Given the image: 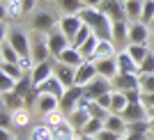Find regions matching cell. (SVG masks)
<instances>
[{
	"label": "cell",
	"mask_w": 154,
	"mask_h": 140,
	"mask_svg": "<svg viewBox=\"0 0 154 140\" xmlns=\"http://www.w3.org/2000/svg\"><path fill=\"white\" fill-rule=\"evenodd\" d=\"M78 16H81V21H83L85 26L92 28V32H94L99 39H108V41H113V21H110L108 14H103L101 9L85 7Z\"/></svg>",
	"instance_id": "obj_1"
},
{
	"label": "cell",
	"mask_w": 154,
	"mask_h": 140,
	"mask_svg": "<svg viewBox=\"0 0 154 140\" xmlns=\"http://www.w3.org/2000/svg\"><path fill=\"white\" fill-rule=\"evenodd\" d=\"M30 55H32V62L39 64V62H46V60H55L51 55V48H48V41H46V35L44 32H30Z\"/></svg>",
	"instance_id": "obj_2"
},
{
	"label": "cell",
	"mask_w": 154,
	"mask_h": 140,
	"mask_svg": "<svg viewBox=\"0 0 154 140\" xmlns=\"http://www.w3.org/2000/svg\"><path fill=\"white\" fill-rule=\"evenodd\" d=\"M5 39L14 46V48H16V53H19L21 57H28V55H30V32L21 30V28H12V30L7 32Z\"/></svg>",
	"instance_id": "obj_3"
},
{
	"label": "cell",
	"mask_w": 154,
	"mask_h": 140,
	"mask_svg": "<svg viewBox=\"0 0 154 140\" xmlns=\"http://www.w3.org/2000/svg\"><path fill=\"white\" fill-rule=\"evenodd\" d=\"M46 41H48V48H51V55L53 57H58L64 48H69V46H71V41L67 39V35L60 30V26H55L53 30L46 32Z\"/></svg>",
	"instance_id": "obj_4"
},
{
	"label": "cell",
	"mask_w": 154,
	"mask_h": 140,
	"mask_svg": "<svg viewBox=\"0 0 154 140\" xmlns=\"http://www.w3.org/2000/svg\"><path fill=\"white\" fill-rule=\"evenodd\" d=\"M30 26H32L35 32H44V35H46L48 30H53V28L58 26V21H55V16H53L48 9H37V12L32 14Z\"/></svg>",
	"instance_id": "obj_5"
},
{
	"label": "cell",
	"mask_w": 154,
	"mask_h": 140,
	"mask_svg": "<svg viewBox=\"0 0 154 140\" xmlns=\"http://www.w3.org/2000/svg\"><path fill=\"white\" fill-rule=\"evenodd\" d=\"M58 26H60V30L67 35V39H69V41H74V37L78 35V30H81L85 23L81 21V16H78V14H62V16H60V21H58Z\"/></svg>",
	"instance_id": "obj_6"
},
{
	"label": "cell",
	"mask_w": 154,
	"mask_h": 140,
	"mask_svg": "<svg viewBox=\"0 0 154 140\" xmlns=\"http://www.w3.org/2000/svg\"><path fill=\"white\" fill-rule=\"evenodd\" d=\"M106 92H113V81H108V78H103V76H97L90 85L83 87V94L90 96V99H99Z\"/></svg>",
	"instance_id": "obj_7"
},
{
	"label": "cell",
	"mask_w": 154,
	"mask_h": 140,
	"mask_svg": "<svg viewBox=\"0 0 154 140\" xmlns=\"http://www.w3.org/2000/svg\"><path fill=\"white\" fill-rule=\"evenodd\" d=\"M53 74H55V60H46V62L35 64V69L30 71L32 85H35V87H37V85H42L44 81H48Z\"/></svg>",
	"instance_id": "obj_8"
},
{
	"label": "cell",
	"mask_w": 154,
	"mask_h": 140,
	"mask_svg": "<svg viewBox=\"0 0 154 140\" xmlns=\"http://www.w3.org/2000/svg\"><path fill=\"white\" fill-rule=\"evenodd\" d=\"M115 92H129V90H140V76L138 74H117L113 78Z\"/></svg>",
	"instance_id": "obj_9"
},
{
	"label": "cell",
	"mask_w": 154,
	"mask_h": 140,
	"mask_svg": "<svg viewBox=\"0 0 154 140\" xmlns=\"http://www.w3.org/2000/svg\"><path fill=\"white\" fill-rule=\"evenodd\" d=\"M81 96H83V87H69L67 92H64V96L60 99V110H62L64 115L74 113V110L78 108V101H81Z\"/></svg>",
	"instance_id": "obj_10"
},
{
	"label": "cell",
	"mask_w": 154,
	"mask_h": 140,
	"mask_svg": "<svg viewBox=\"0 0 154 140\" xmlns=\"http://www.w3.org/2000/svg\"><path fill=\"white\" fill-rule=\"evenodd\" d=\"M97 76H99L97 64L90 62V60H85V62L76 69V85H78V87H85V85H90Z\"/></svg>",
	"instance_id": "obj_11"
},
{
	"label": "cell",
	"mask_w": 154,
	"mask_h": 140,
	"mask_svg": "<svg viewBox=\"0 0 154 140\" xmlns=\"http://www.w3.org/2000/svg\"><path fill=\"white\" fill-rule=\"evenodd\" d=\"M103 14H108L110 21H127V12H124V0H103V5L99 7Z\"/></svg>",
	"instance_id": "obj_12"
},
{
	"label": "cell",
	"mask_w": 154,
	"mask_h": 140,
	"mask_svg": "<svg viewBox=\"0 0 154 140\" xmlns=\"http://www.w3.org/2000/svg\"><path fill=\"white\" fill-rule=\"evenodd\" d=\"M55 78L64 87H76V67H69V64H62L55 60Z\"/></svg>",
	"instance_id": "obj_13"
},
{
	"label": "cell",
	"mask_w": 154,
	"mask_h": 140,
	"mask_svg": "<svg viewBox=\"0 0 154 140\" xmlns=\"http://www.w3.org/2000/svg\"><path fill=\"white\" fill-rule=\"evenodd\" d=\"M152 37V30L145 23H129V44H147V39Z\"/></svg>",
	"instance_id": "obj_14"
},
{
	"label": "cell",
	"mask_w": 154,
	"mask_h": 140,
	"mask_svg": "<svg viewBox=\"0 0 154 140\" xmlns=\"http://www.w3.org/2000/svg\"><path fill=\"white\" fill-rule=\"evenodd\" d=\"M115 60H117V67H120V74H138L140 76V64L127 53V48H120Z\"/></svg>",
	"instance_id": "obj_15"
},
{
	"label": "cell",
	"mask_w": 154,
	"mask_h": 140,
	"mask_svg": "<svg viewBox=\"0 0 154 140\" xmlns=\"http://www.w3.org/2000/svg\"><path fill=\"white\" fill-rule=\"evenodd\" d=\"M39 94V92H37ZM60 108V99L58 96H53V94H39L37 96V103H35V110H37L42 117L48 113H53V110H58Z\"/></svg>",
	"instance_id": "obj_16"
},
{
	"label": "cell",
	"mask_w": 154,
	"mask_h": 140,
	"mask_svg": "<svg viewBox=\"0 0 154 140\" xmlns=\"http://www.w3.org/2000/svg\"><path fill=\"white\" fill-rule=\"evenodd\" d=\"M35 90H37L39 94H53V96H58V99H62L64 92H67V87H64V85L60 83L58 78H55V74H53L48 81H44L42 85H37Z\"/></svg>",
	"instance_id": "obj_17"
},
{
	"label": "cell",
	"mask_w": 154,
	"mask_h": 140,
	"mask_svg": "<svg viewBox=\"0 0 154 140\" xmlns=\"http://www.w3.org/2000/svg\"><path fill=\"white\" fill-rule=\"evenodd\" d=\"M117 55V48L113 41H108V39H99V44H97V51L94 55L90 57V62H101V60H110V57Z\"/></svg>",
	"instance_id": "obj_18"
},
{
	"label": "cell",
	"mask_w": 154,
	"mask_h": 140,
	"mask_svg": "<svg viewBox=\"0 0 154 140\" xmlns=\"http://www.w3.org/2000/svg\"><path fill=\"white\" fill-rule=\"evenodd\" d=\"M103 129H108V131H115V133H120L124 138V133H127V129H129V122L124 120V115H115V113H110L106 120H103Z\"/></svg>",
	"instance_id": "obj_19"
},
{
	"label": "cell",
	"mask_w": 154,
	"mask_h": 140,
	"mask_svg": "<svg viewBox=\"0 0 154 140\" xmlns=\"http://www.w3.org/2000/svg\"><path fill=\"white\" fill-rule=\"evenodd\" d=\"M55 60H58V62H62V64H69V67H81V64L85 62V57L81 55V51H78V48H74V46H69V48H64L62 53H60L58 57H55Z\"/></svg>",
	"instance_id": "obj_20"
},
{
	"label": "cell",
	"mask_w": 154,
	"mask_h": 140,
	"mask_svg": "<svg viewBox=\"0 0 154 140\" xmlns=\"http://www.w3.org/2000/svg\"><path fill=\"white\" fill-rule=\"evenodd\" d=\"M115 57H117V55H115ZM115 57H110V60H101V62H94V64H97V71H99V76L113 81V78L120 74V67H117V60H115Z\"/></svg>",
	"instance_id": "obj_21"
},
{
	"label": "cell",
	"mask_w": 154,
	"mask_h": 140,
	"mask_svg": "<svg viewBox=\"0 0 154 140\" xmlns=\"http://www.w3.org/2000/svg\"><path fill=\"white\" fill-rule=\"evenodd\" d=\"M67 120H69V124H71V126L76 129V133H81V131L85 129V124H88V122H90L92 117H90V113H88V110L76 108L74 113H69V115H67Z\"/></svg>",
	"instance_id": "obj_22"
},
{
	"label": "cell",
	"mask_w": 154,
	"mask_h": 140,
	"mask_svg": "<svg viewBox=\"0 0 154 140\" xmlns=\"http://www.w3.org/2000/svg\"><path fill=\"white\" fill-rule=\"evenodd\" d=\"M30 122H32V110L28 106H21V108L12 110V124L16 129H26Z\"/></svg>",
	"instance_id": "obj_23"
},
{
	"label": "cell",
	"mask_w": 154,
	"mask_h": 140,
	"mask_svg": "<svg viewBox=\"0 0 154 140\" xmlns=\"http://www.w3.org/2000/svg\"><path fill=\"white\" fill-rule=\"evenodd\" d=\"M23 2L26 0H5L2 2V16L5 19H21L23 16Z\"/></svg>",
	"instance_id": "obj_24"
},
{
	"label": "cell",
	"mask_w": 154,
	"mask_h": 140,
	"mask_svg": "<svg viewBox=\"0 0 154 140\" xmlns=\"http://www.w3.org/2000/svg\"><path fill=\"white\" fill-rule=\"evenodd\" d=\"M113 44H124V48L129 46V21L113 23Z\"/></svg>",
	"instance_id": "obj_25"
},
{
	"label": "cell",
	"mask_w": 154,
	"mask_h": 140,
	"mask_svg": "<svg viewBox=\"0 0 154 140\" xmlns=\"http://www.w3.org/2000/svg\"><path fill=\"white\" fill-rule=\"evenodd\" d=\"M28 140H55V131H53L48 124H35V126L30 129V135H28Z\"/></svg>",
	"instance_id": "obj_26"
},
{
	"label": "cell",
	"mask_w": 154,
	"mask_h": 140,
	"mask_svg": "<svg viewBox=\"0 0 154 140\" xmlns=\"http://www.w3.org/2000/svg\"><path fill=\"white\" fill-rule=\"evenodd\" d=\"M124 120L131 124V122H145L147 120V108L143 103H131L127 110H124Z\"/></svg>",
	"instance_id": "obj_27"
},
{
	"label": "cell",
	"mask_w": 154,
	"mask_h": 140,
	"mask_svg": "<svg viewBox=\"0 0 154 140\" xmlns=\"http://www.w3.org/2000/svg\"><path fill=\"white\" fill-rule=\"evenodd\" d=\"M124 12L129 23H138L143 14V0H124Z\"/></svg>",
	"instance_id": "obj_28"
},
{
	"label": "cell",
	"mask_w": 154,
	"mask_h": 140,
	"mask_svg": "<svg viewBox=\"0 0 154 140\" xmlns=\"http://www.w3.org/2000/svg\"><path fill=\"white\" fill-rule=\"evenodd\" d=\"M0 55H2V62H9V64H19L21 62V55L16 53V48H14L7 39L0 41Z\"/></svg>",
	"instance_id": "obj_29"
},
{
	"label": "cell",
	"mask_w": 154,
	"mask_h": 140,
	"mask_svg": "<svg viewBox=\"0 0 154 140\" xmlns=\"http://www.w3.org/2000/svg\"><path fill=\"white\" fill-rule=\"evenodd\" d=\"M129 106H131V103H129L127 94H124V92H115V90H113V106H110V113L124 115V110H127Z\"/></svg>",
	"instance_id": "obj_30"
},
{
	"label": "cell",
	"mask_w": 154,
	"mask_h": 140,
	"mask_svg": "<svg viewBox=\"0 0 154 140\" xmlns=\"http://www.w3.org/2000/svg\"><path fill=\"white\" fill-rule=\"evenodd\" d=\"M127 53L134 57L138 64H143V62H145V57L149 55V46L147 44H129L127 46Z\"/></svg>",
	"instance_id": "obj_31"
},
{
	"label": "cell",
	"mask_w": 154,
	"mask_h": 140,
	"mask_svg": "<svg viewBox=\"0 0 154 140\" xmlns=\"http://www.w3.org/2000/svg\"><path fill=\"white\" fill-rule=\"evenodd\" d=\"M58 7L62 9V14H81L85 9L83 0H55Z\"/></svg>",
	"instance_id": "obj_32"
},
{
	"label": "cell",
	"mask_w": 154,
	"mask_h": 140,
	"mask_svg": "<svg viewBox=\"0 0 154 140\" xmlns=\"http://www.w3.org/2000/svg\"><path fill=\"white\" fill-rule=\"evenodd\" d=\"M0 74L14 78V81H21L26 76V71L21 69V64H9V62H0Z\"/></svg>",
	"instance_id": "obj_33"
},
{
	"label": "cell",
	"mask_w": 154,
	"mask_h": 140,
	"mask_svg": "<svg viewBox=\"0 0 154 140\" xmlns=\"http://www.w3.org/2000/svg\"><path fill=\"white\" fill-rule=\"evenodd\" d=\"M53 131H55V140H71V138H76V129L71 126L69 124V120L64 122V124H60L58 129H53Z\"/></svg>",
	"instance_id": "obj_34"
},
{
	"label": "cell",
	"mask_w": 154,
	"mask_h": 140,
	"mask_svg": "<svg viewBox=\"0 0 154 140\" xmlns=\"http://www.w3.org/2000/svg\"><path fill=\"white\" fill-rule=\"evenodd\" d=\"M67 122V115L62 113V110H53V113H48V115H44V124H48L51 129H58L60 124H64Z\"/></svg>",
	"instance_id": "obj_35"
},
{
	"label": "cell",
	"mask_w": 154,
	"mask_h": 140,
	"mask_svg": "<svg viewBox=\"0 0 154 140\" xmlns=\"http://www.w3.org/2000/svg\"><path fill=\"white\" fill-rule=\"evenodd\" d=\"M101 131H103V120H99V117H92V120L85 124V129H83L78 135H99Z\"/></svg>",
	"instance_id": "obj_36"
},
{
	"label": "cell",
	"mask_w": 154,
	"mask_h": 140,
	"mask_svg": "<svg viewBox=\"0 0 154 140\" xmlns=\"http://www.w3.org/2000/svg\"><path fill=\"white\" fill-rule=\"evenodd\" d=\"M92 35H94V32H92V28H90V26H83V28H81V30H78V35H76V37H74V41H71V46L81 51V46H83L85 41H88V39L92 37Z\"/></svg>",
	"instance_id": "obj_37"
},
{
	"label": "cell",
	"mask_w": 154,
	"mask_h": 140,
	"mask_svg": "<svg viewBox=\"0 0 154 140\" xmlns=\"http://www.w3.org/2000/svg\"><path fill=\"white\" fill-rule=\"evenodd\" d=\"M97 44H99V37H97V35H92V37L88 39L83 46H81V55H83L85 60H90V57L94 55V51H97Z\"/></svg>",
	"instance_id": "obj_38"
},
{
	"label": "cell",
	"mask_w": 154,
	"mask_h": 140,
	"mask_svg": "<svg viewBox=\"0 0 154 140\" xmlns=\"http://www.w3.org/2000/svg\"><path fill=\"white\" fill-rule=\"evenodd\" d=\"M154 19V0H143V14H140V23L149 26Z\"/></svg>",
	"instance_id": "obj_39"
},
{
	"label": "cell",
	"mask_w": 154,
	"mask_h": 140,
	"mask_svg": "<svg viewBox=\"0 0 154 140\" xmlns=\"http://www.w3.org/2000/svg\"><path fill=\"white\" fill-rule=\"evenodd\" d=\"M16 85H19V81H14V78L5 76V74H0V94H9V92H16Z\"/></svg>",
	"instance_id": "obj_40"
},
{
	"label": "cell",
	"mask_w": 154,
	"mask_h": 140,
	"mask_svg": "<svg viewBox=\"0 0 154 140\" xmlns=\"http://www.w3.org/2000/svg\"><path fill=\"white\" fill-rule=\"evenodd\" d=\"M88 113H90V117H99V120H106V117H108V110L106 108H101V106H99V103L97 101H92L90 106H88Z\"/></svg>",
	"instance_id": "obj_41"
},
{
	"label": "cell",
	"mask_w": 154,
	"mask_h": 140,
	"mask_svg": "<svg viewBox=\"0 0 154 140\" xmlns=\"http://www.w3.org/2000/svg\"><path fill=\"white\" fill-rule=\"evenodd\" d=\"M140 92H154V74L140 76Z\"/></svg>",
	"instance_id": "obj_42"
},
{
	"label": "cell",
	"mask_w": 154,
	"mask_h": 140,
	"mask_svg": "<svg viewBox=\"0 0 154 140\" xmlns=\"http://www.w3.org/2000/svg\"><path fill=\"white\" fill-rule=\"evenodd\" d=\"M12 110L7 113V108H2V113H0V129H5V131H12Z\"/></svg>",
	"instance_id": "obj_43"
},
{
	"label": "cell",
	"mask_w": 154,
	"mask_h": 140,
	"mask_svg": "<svg viewBox=\"0 0 154 140\" xmlns=\"http://www.w3.org/2000/svg\"><path fill=\"white\" fill-rule=\"evenodd\" d=\"M143 74H154V51H149V55L145 57V62L140 64V76Z\"/></svg>",
	"instance_id": "obj_44"
},
{
	"label": "cell",
	"mask_w": 154,
	"mask_h": 140,
	"mask_svg": "<svg viewBox=\"0 0 154 140\" xmlns=\"http://www.w3.org/2000/svg\"><path fill=\"white\" fill-rule=\"evenodd\" d=\"M94 101L99 103L101 108H106V110L110 113V106H113V92H106V94H101L99 99H94Z\"/></svg>",
	"instance_id": "obj_45"
},
{
	"label": "cell",
	"mask_w": 154,
	"mask_h": 140,
	"mask_svg": "<svg viewBox=\"0 0 154 140\" xmlns=\"http://www.w3.org/2000/svg\"><path fill=\"white\" fill-rule=\"evenodd\" d=\"M140 103H143V106H145L147 110H152V108H154V92H143Z\"/></svg>",
	"instance_id": "obj_46"
},
{
	"label": "cell",
	"mask_w": 154,
	"mask_h": 140,
	"mask_svg": "<svg viewBox=\"0 0 154 140\" xmlns=\"http://www.w3.org/2000/svg\"><path fill=\"white\" fill-rule=\"evenodd\" d=\"M97 140H122V135L115 133V131H108V129H103L101 133L97 135Z\"/></svg>",
	"instance_id": "obj_47"
},
{
	"label": "cell",
	"mask_w": 154,
	"mask_h": 140,
	"mask_svg": "<svg viewBox=\"0 0 154 140\" xmlns=\"http://www.w3.org/2000/svg\"><path fill=\"white\" fill-rule=\"evenodd\" d=\"M37 5H39V0H26V2H23V14H30L32 16V14L39 9Z\"/></svg>",
	"instance_id": "obj_48"
},
{
	"label": "cell",
	"mask_w": 154,
	"mask_h": 140,
	"mask_svg": "<svg viewBox=\"0 0 154 140\" xmlns=\"http://www.w3.org/2000/svg\"><path fill=\"white\" fill-rule=\"evenodd\" d=\"M85 7H92V9H99V7L103 5V0H83Z\"/></svg>",
	"instance_id": "obj_49"
},
{
	"label": "cell",
	"mask_w": 154,
	"mask_h": 140,
	"mask_svg": "<svg viewBox=\"0 0 154 140\" xmlns=\"http://www.w3.org/2000/svg\"><path fill=\"white\" fill-rule=\"evenodd\" d=\"M0 140H14V133H12V131H5V129H0Z\"/></svg>",
	"instance_id": "obj_50"
},
{
	"label": "cell",
	"mask_w": 154,
	"mask_h": 140,
	"mask_svg": "<svg viewBox=\"0 0 154 140\" xmlns=\"http://www.w3.org/2000/svg\"><path fill=\"white\" fill-rule=\"evenodd\" d=\"M81 140H97V135H81Z\"/></svg>",
	"instance_id": "obj_51"
},
{
	"label": "cell",
	"mask_w": 154,
	"mask_h": 140,
	"mask_svg": "<svg viewBox=\"0 0 154 140\" xmlns=\"http://www.w3.org/2000/svg\"><path fill=\"white\" fill-rule=\"evenodd\" d=\"M147 120H154V108H152V110H147Z\"/></svg>",
	"instance_id": "obj_52"
},
{
	"label": "cell",
	"mask_w": 154,
	"mask_h": 140,
	"mask_svg": "<svg viewBox=\"0 0 154 140\" xmlns=\"http://www.w3.org/2000/svg\"><path fill=\"white\" fill-rule=\"evenodd\" d=\"M149 30H152V35H154V19H152V23H149Z\"/></svg>",
	"instance_id": "obj_53"
},
{
	"label": "cell",
	"mask_w": 154,
	"mask_h": 140,
	"mask_svg": "<svg viewBox=\"0 0 154 140\" xmlns=\"http://www.w3.org/2000/svg\"><path fill=\"white\" fill-rule=\"evenodd\" d=\"M39 2H53V0H39Z\"/></svg>",
	"instance_id": "obj_54"
},
{
	"label": "cell",
	"mask_w": 154,
	"mask_h": 140,
	"mask_svg": "<svg viewBox=\"0 0 154 140\" xmlns=\"http://www.w3.org/2000/svg\"><path fill=\"white\" fill-rule=\"evenodd\" d=\"M71 140H81V135H76V138H71Z\"/></svg>",
	"instance_id": "obj_55"
}]
</instances>
